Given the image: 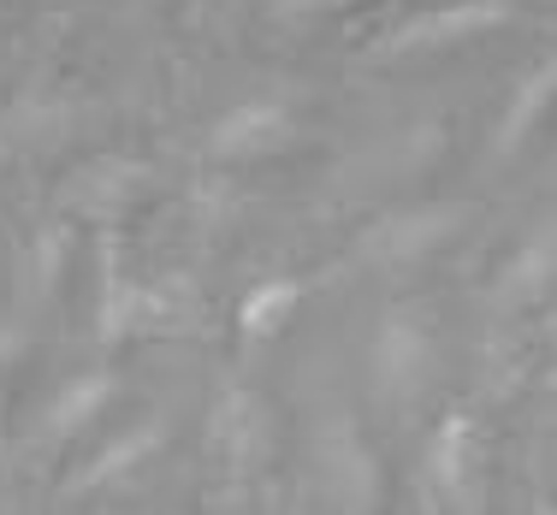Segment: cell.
Here are the masks:
<instances>
[{"mask_svg": "<svg viewBox=\"0 0 557 515\" xmlns=\"http://www.w3.org/2000/svg\"><path fill=\"white\" fill-rule=\"evenodd\" d=\"M290 515H309V510H290Z\"/></svg>", "mask_w": 557, "mask_h": 515, "instance_id": "19", "label": "cell"}, {"mask_svg": "<svg viewBox=\"0 0 557 515\" xmlns=\"http://www.w3.org/2000/svg\"><path fill=\"white\" fill-rule=\"evenodd\" d=\"M474 208L469 202H421V208H392V214H380L374 226L362 231V261L368 267H416V261L440 255V249H450L462 231H469Z\"/></svg>", "mask_w": 557, "mask_h": 515, "instance_id": "1", "label": "cell"}, {"mask_svg": "<svg viewBox=\"0 0 557 515\" xmlns=\"http://www.w3.org/2000/svg\"><path fill=\"white\" fill-rule=\"evenodd\" d=\"M149 184V166L125 161V154H96L89 166H77L72 178L60 184V208L77 219H119L131 202H137V190Z\"/></svg>", "mask_w": 557, "mask_h": 515, "instance_id": "8", "label": "cell"}, {"mask_svg": "<svg viewBox=\"0 0 557 515\" xmlns=\"http://www.w3.org/2000/svg\"><path fill=\"white\" fill-rule=\"evenodd\" d=\"M18 355H24V338H18V332H7V326H0V379L12 374V362H18Z\"/></svg>", "mask_w": 557, "mask_h": 515, "instance_id": "17", "label": "cell"}, {"mask_svg": "<svg viewBox=\"0 0 557 515\" xmlns=\"http://www.w3.org/2000/svg\"><path fill=\"white\" fill-rule=\"evenodd\" d=\"M166 444V415H143L137 427H125L119 439H108L96 456L84 462V468L65 480V492L72 498H84V492H101V486H113V480H125V474H137L143 462H149L154 451Z\"/></svg>", "mask_w": 557, "mask_h": 515, "instance_id": "12", "label": "cell"}, {"mask_svg": "<svg viewBox=\"0 0 557 515\" xmlns=\"http://www.w3.org/2000/svg\"><path fill=\"white\" fill-rule=\"evenodd\" d=\"M113 398H119V374H108V367L72 374L54 398H48V432H54V439H77V432L101 427V415L113 409Z\"/></svg>", "mask_w": 557, "mask_h": 515, "instance_id": "13", "label": "cell"}, {"mask_svg": "<svg viewBox=\"0 0 557 515\" xmlns=\"http://www.w3.org/2000/svg\"><path fill=\"white\" fill-rule=\"evenodd\" d=\"M481 468H486V432L469 409H445L440 427L421 444V486L433 510H474L481 504Z\"/></svg>", "mask_w": 557, "mask_h": 515, "instance_id": "2", "label": "cell"}, {"mask_svg": "<svg viewBox=\"0 0 557 515\" xmlns=\"http://www.w3.org/2000/svg\"><path fill=\"white\" fill-rule=\"evenodd\" d=\"M433 321L421 309H392L386 321L374 326V350H368V367H374V391L392 409L416 403L421 386L433 379Z\"/></svg>", "mask_w": 557, "mask_h": 515, "instance_id": "5", "label": "cell"}, {"mask_svg": "<svg viewBox=\"0 0 557 515\" xmlns=\"http://www.w3.org/2000/svg\"><path fill=\"white\" fill-rule=\"evenodd\" d=\"M362 0H273L278 18H333V12H350Z\"/></svg>", "mask_w": 557, "mask_h": 515, "instance_id": "16", "label": "cell"}, {"mask_svg": "<svg viewBox=\"0 0 557 515\" xmlns=\"http://www.w3.org/2000/svg\"><path fill=\"white\" fill-rule=\"evenodd\" d=\"M96 338L101 343H125L131 332L143 326V297H149V285H137L125 273V249H119L113 231H101L96 243Z\"/></svg>", "mask_w": 557, "mask_h": 515, "instance_id": "10", "label": "cell"}, {"mask_svg": "<svg viewBox=\"0 0 557 515\" xmlns=\"http://www.w3.org/2000/svg\"><path fill=\"white\" fill-rule=\"evenodd\" d=\"M302 297H309V285H302V279H261L244 302H237V332H244L249 343L278 338L290 321H297Z\"/></svg>", "mask_w": 557, "mask_h": 515, "instance_id": "14", "label": "cell"}, {"mask_svg": "<svg viewBox=\"0 0 557 515\" xmlns=\"http://www.w3.org/2000/svg\"><path fill=\"white\" fill-rule=\"evenodd\" d=\"M314 456H321V480L338 515H380V504H386V462L368 444V432L356 427V415L326 420Z\"/></svg>", "mask_w": 557, "mask_h": 515, "instance_id": "4", "label": "cell"}, {"mask_svg": "<svg viewBox=\"0 0 557 515\" xmlns=\"http://www.w3.org/2000/svg\"><path fill=\"white\" fill-rule=\"evenodd\" d=\"M113 515H119V510H113Z\"/></svg>", "mask_w": 557, "mask_h": 515, "instance_id": "20", "label": "cell"}, {"mask_svg": "<svg viewBox=\"0 0 557 515\" xmlns=\"http://www.w3.org/2000/svg\"><path fill=\"white\" fill-rule=\"evenodd\" d=\"M552 290H557V219H546V226H534L522 237V249L504 261V273L493 285V302L504 314H516V309H534Z\"/></svg>", "mask_w": 557, "mask_h": 515, "instance_id": "11", "label": "cell"}, {"mask_svg": "<svg viewBox=\"0 0 557 515\" xmlns=\"http://www.w3.org/2000/svg\"><path fill=\"white\" fill-rule=\"evenodd\" d=\"M65 261H72V231L65 226H48V231H36V243H30V297H54L60 279H65Z\"/></svg>", "mask_w": 557, "mask_h": 515, "instance_id": "15", "label": "cell"}, {"mask_svg": "<svg viewBox=\"0 0 557 515\" xmlns=\"http://www.w3.org/2000/svg\"><path fill=\"white\" fill-rule=\"evenodd\" d=\"M290 137H297V113L273 96H249V101H237L232 113L214 118L208 154H214V161H268V154L290 149Z\"/></svg>", "mask_w": 557, "mask_h": 515, "instance_id": "7", "label": "cell"}, {"mask_svg": "<svg viewBox=\"0 0 557 515\" xmlns=\"http://www.w3.org/2000/svg\"><path fill=\"white\" fill-rule=\"evenodd\" d=\"M534 515H557V504H534Z\"/></svg>", "mask_w": 557, "mask_h": 515, "instance_id": "18", "label": "cell"}, {"mask_svg": "<svg viewBox=\"0 0 557 515\" xmlns=\"http://www.w3.org/2000/svg\"><path fill=\"white\" fill-rule=\"evenodd\" d=\"M208 451H214V462L232 474V480H249V474L273 456V409H268V398L249 391V386L220 391L214 415H208Z\"/></svg>", "mask_w": 557, "mask_h": 515, "instance_id": "6", "label": "cell"}, {"mask_svg": "<svg viewBox=\"0 0 557 515\" xmlns=\"http://www.w3.org/2000/svg\"><path fill=\"white\" fill-rule=\"evenodd\" d=\"M504 24H516V0H445V7H428L416 18L392 24L380 36V60L450 54V48H469L474 36L504 30Z\"/></svg>", "mask_w": 557, "mask_h": 515, "instance_id": "3", "label": "cell"}, {"mask_svg": "<svg viewBox=\"0 0 557 515\" xmlns=\"http://www.w3.org/2000/svg\"><path fill=\"white\" fill-rule=\"evenodd\" d=\"M557 113V54L552 60H540L534 72L522 77V84L510 89V101H504V113H498V125H493V142H486V154L504 166V161H516V154L528 149V137H534L540 125Z\"/></svg>", "mask_w": 557, "mask_h": 515, "instance_id": "9", "label": "cell"}]
</instances>
